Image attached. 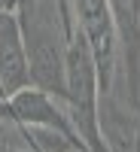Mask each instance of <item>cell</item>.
<instances>
[{"label":"cell","mask_w":140,"mask_h":152,"mask_svg":"<svg viewBox=\"0 0 140 152\" xmlns=\"http://www.w3.org/2000/svg\"><path fill=\"white\" fill-rule=\"evenodd\" d=\"M0 152H34L21 134V125L0 116Z\"/></svg>","instance_id":"obj_4"},{"label":"cell","mask_w":140,"mask_h":152,"mask_svg":"<svg viewBox=\"0 0 140 152\" xmlns=\"http://www.w3.org/2000/svg\"><path fill=\"white\" fill-rule=\"evenodd\" d=\"M15 18L28 52L31 85L64 97V52L73 24L67 0H18Z\"/></svg>","instance_id":"obj_1"},{"label":"cell","mask_w":140,"mask_h":152,"mask_svg":"<svg viewBox=\"0 0 140 152\" xmlns=\"http://www.w3.org/2000/svg\"><path fill=\"white\" fill-rule=\"evenodd\" d=\"M119 46V79L113 91L140 113V0H107Z\"/></svg>","instance_id":"obj_2"},{"label":"cell","mask_w":140,"mask_h":152,"mask_svg":"<svg viewBox=\"0 0 140 152\" xmlns=\"http://www.w3.org/2000/svg\"><path fill=\"white\" fill-rule=\"evenodd\" d=\"M79 152H88V149H79Z\"/></svg>","instance_id":"obj_6"},{"label":"cell","mask_w":140,"mask_h":152,"mask_svg":"<svg viewBox=\"0 0 140 152\" xmlns=\"http://www.w3.org/2000/svg\"><path fill=\"white\" fill-rule=\"evenodd\" d=\"M24 85H31V70H28V52L21 43L18 18L15 12H3L0 15V97L15 94Z\"/></svg>","instance_id":"obj_3"},{"label":"cell","mask_w":140,"mask_h":152,"mask_svg":"<svg viewBox=\"0 0 140 152\" xmlns=\"http://www.w3.org/2000/svg\"><path fill=\"white\" fill-rule=\"evenodd\" d=\"M15 3L18 0H0V15H3V12H15Z\"/></svg>","instance_id":"obj_5"}]
</instances>
